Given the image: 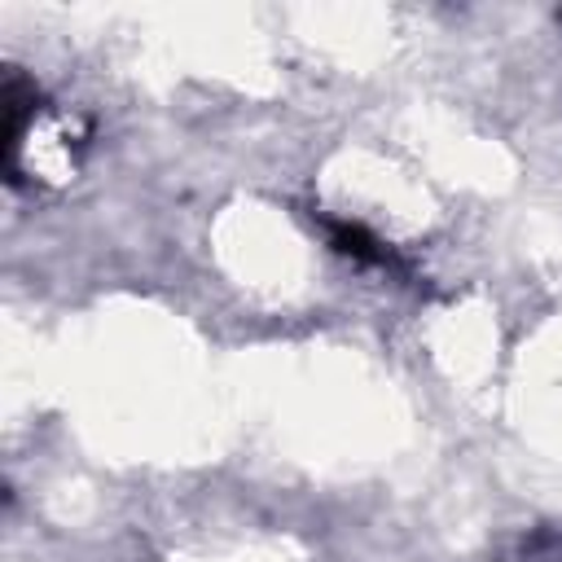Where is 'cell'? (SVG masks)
<instances>
[{
	"label": "cell",
	"mask_w": 562,
	"mask_h": 562,
	"mask_svg": "<svg viewBox=\"0 0 562 562\" xmlns=\"http://www.w3.org/2000/svg\"><path fill=\"white\" fill-rule=\"evenodd\" d=\"M329 241H334V250H338V255H347V259H356V263H382V259H386L382 241H378V237H369L360 224H347V220L329 224Z\"/></svg>",
	"instance_id": "1"
}]
</instances>
